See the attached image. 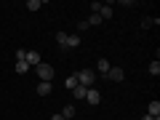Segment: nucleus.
<instances>
[{
  "label": "nucleus",
  "instance_id": "a211bd4d",
  "mask_svg": "<svg viewBox=\"0 0 160 120\" xmlns=\"http://www.w3.org/2000/svg\"><path fill=\"white\" fill-rule=\"evenodd\" d=\"M29 69H32V67H29L27 62H16V72H19V75H27Z\"/></svg>",
  "mask_w": 160,
  "mask_h": 120
},
{
  "label": "nucleus",
  "instance_id": "7ed1b4c3",
  "mask_svg": "<svg viewBox=\"0 0 160 120\" xmlns=\"http://www.w3.org/2000/svg\"><path fill=\"white\" fill-rule=\"evenodd\" d=\"M107 80H115V83H120V80H126V69L123 67H109V72L104 75Z\"/></svg>",
  "mask_w": 160,
  "mask_h": 120
},
{
  "label": "nucleus",
  "instance_id": "20e7f679",
  "mask_svg": "<svg viewBox=\"0 0 160 120\" xmlns=\"http://www.w3.org/2000/svg\"><path fill=\"white\" fill-rule=\"evenodd\" d=\"M86 102L91 104V107H96V104H102V93H99V91H93V88H88V93H86Z\"/></svg>",
  "mask_w": 160,
  "mask_h": 120
},
{
  "label": "nucleus",
  "instance_id": "2eb2a0df",
  "mask_svg": "<svg viewBox=\"0 0 160 120\" xmlns=\"http://www.w3.org/2000/svg\"><path fill=\"white\" fill-rule=\"evenodd\" d=\"M43 8V0H27V11H40Z\"/></svg>",
  "mask_w": 160,
  "mask_h": 120
},
{
  "label": "nucleus",
  "instance_id": "b1692460",
  "mask_svg": "<svg viewBox=\"0 0 160 120\" xmlns=\"http://www.w3.org/2000/svg\"><path fill=\"white\" fill-rule=\"evenodd\" d=\"M51 120H64V118H62V115H53V118H51Z\"/></svg>",
  "mask_w": 160,
  "mask_h": 120
},
{
  "label": "nucleus",
  "instance_id": "0eeeda50",
  "mask_svg": "<svg viewBox=\"0 0 160 120\" xmlns=\"http://www.w3.org/2000/svg\"><path fill=\"white\" fill-rule=\"evenodd\" d=\"M38 93H40V96H48V93H53V86L40 80V83H38Z\"/></svg>",
  "mask_w": 160,
  "mask_h": 120
},
{
  "label": "nucleus",
  "instance_id": "f03ea898",
  "mask_svg": "<svg viewBox=\"0 0 160 120\" xmlns=\"http://www.w3.org/2000/svg\"><path fill=\"white\" fill-rule=\"evenodd\" d=\"M35 72H38V78L43 80V83H51V80H53V67L46 64V62H40L38 67H35Z\"/></svg>",
  "mask_w": 160,
  "mask_h": 120
},
{
  "label": "nucleus",
  "instance_id": "1a4fd4ad",
  "mask_svg": "<svg viewBox=\"0 0 160 120\" xmlns=\"http://www.w3.org/2000/svg\"><path fill=\"white\" fill-rule=\"evenodd\" d=\"M78 46H80V35L78 32L67 35V48H78Z\"/></svg>",
  "mask_w": 160,
  "mask_h": 120
},
{
  "label": "nucleus",
  "instance_id": "9b49d317",
  "mask_svg": "<svg viewBox=\"0 0 160 120\" xmlns=\"http://www.w3.org/2000/svg\"><path fill=\"white\" fill-rule=\"evenodd\" d=\"M59 115H62L64 120H72V118H75V107H72V104H67V107H64V109H62Z\"/></svg>",
  "mask_w": 160,
  "mask_h": 120
},
{
  "label": "nucleus",
  "instance_id": "6ab92c4d",
  "mask_svg": "<svg viewBox=\"0 0 160 120\" xmlns=\"http://www.w3.org/2000/svg\"><path fill=\"white\" fill-rule=\"evenodd\" d=\"M152 24H160V22H158V19H149V16H144V19H142V27H144V29H149Z\"/></svg>",
  "mask_w": 160,
  "mask_h": 120
},
{
  "label": "nucleus",
  "instance_id": "6e6552de",
  "mask_svg": "<svg viewBox=\"0 0 160 120\" xmlns=\"http://www.w3.org/2000/svg\"><path fill=\"white\" fill-rule=\"evenodd\" d=\"M147 115H152V118H158V115H160V102H158V99H152V102H149Z\"/></svg>",
  "mask_w": 160,
  "mask_h": 120
},
{
  "label": "nucleus",
  "instance_id": "ddd939ff",
  "mask_svg": "<svg viewBox=\"0 0 160 120\" xmlns=\"http://www.w3.org/2000/svg\"><path fill=\"white\" fill-rule=\"evenodd\" d=\"M149 75H155V78L160 75V59H152L149 62Z\"/></svg>",
  "mask_w": 160,
  "mask_h": 120
},
{
  "label": "nucleus",
  "instance_id": "dca6fc26",
  "mask_svg": "<svg viewBox=\"0 0 160 120\" xmlns=\"http://www.w3.org/2000/svg\"><path fill=\"white\" fill-rule=\"evenodd\" d=\"M64 88H67V91H72V88H78V78H75V75H69V78L64 80Z\"/></svg>",
  "mask_w": 160,
  "mask_h": 120
},
{
  "label": "nucleus",
  "instance_id": "5701e85b",
  "mask_svg": "<svg viewBox=\"0 0 160 120\" xmlns=\"http://www.w3.org/2000/svg\"><path fill=\"white\" fill-rule=\"evenodd\" d=\"M142 120H160V118H152V115H144Z\"/></svg>",
  "mask_w": 160,
  "mask_h": 120
},
{
  "label": "nucleus",
  "instance_id": "4be33fe9",
  "mask_svg": "<svg viewBox=\"0 0 160 120\" xmlns=\"http://www.w3.org/2000/svg\"><path fill=\"white\" fill-rule=\"evenodd\" d=\"M86 29H91L86 22H80V24H78V35H80V32H86Z\"/></svg>",
  "mask_w": 160,
  "mask_h": 120
},
{
  "label": "nucleus",
  "instance_id": "9d476101",
  "mask_svg": "<svg viewBox=\"0 0 160 120\" xmlns=\"http://www.w3.org/2000/svg\"><path fill=\"white\" fill-rule=\"evenodd\" d=\"M56 46L62 51H67V32H56Z\"/></svg>",
  "mask_w": 160,
  "mask_h": 120
},
{
  "label": "nucleus",
  "instance_id": "f8f14e48",
  "mask_svg": "<svg viewBox=\"0 0 160 120\" xmlns=\"http://www.w3.org/2000/svg\"><path fill=\"white\" fill-rule=\"evenodd\" d=\"M69 93H72L75 99H86V93H88V88H83V86H78V88H72V91H69Z\"/></svg>",
  "mask_w": 160,
  "mask_h": 120
},
{
  "label": "nucleus",
  "instance_id": "aec40b11",
  "mask_svg": "<svg viewBox=\"0 0 160 120\" xmlns=\"http://www.w3.org/2000/svg\"><path fill=\"white\" fill-rule=\"evenodd\" d=\"M104 6V3H99V0H93V3H91V13H99V8H102Z\"/></svg>",
  "mask_w": 160,
  "mask_h": 120
},
{
  "label": "nucleus",
  "instance_id": "39448f33",
  "mask_svg": "<svg viewBox=\"0 0 160 120\" xmlns=\"http://www.w3.org/2000/svg\"><path fill=\"white\" fill-rule=\"evenodd\" d=\"M24 62H27L29 67H38L43 59H40V53H38V51H27V59H24Z\"/></svg>",
  "mask_w": 160,
  "mask_h": 120
},
{
  "label": "nucleus",
  "instance_id": "412c9836",
  "mask_svg": "<svg viewBox=\"0 0 160 120\" xmlns=\"http://www.w3.org/2000/svg\"><path fill=\"white\" fill-rule=\"evenodd\" d=\"M24 59H27V51H24V48H19V51H16V62H24Z\"/></svg>",
  "mask_w": 160,
  "mask_h": 120
},
{
  "label": "nucleus",
  "instance_id": "f257e3e1",
  "mask_svg": "<svg viewBox=\"0 0 160 120\" xmlns=\"http://www.w3.org/2000/svg\"><path fill=\"white\" fill-rule=\"evenodd\" d=\"M75 78H78V86H83V88H91L96 83V72H91V69H80Z\"/></svg>",
  "mask_w": 160,
  "mask_h": 120
},
{
  "label": "nucleus",
  "instance_id": "f3484780",
  "mask_svg": "<svg viewBox=\"0 0 160 120\" xmlns=\"http://www.w3.org/2000/svg\"><path fill=\"white\" fill-rule=\"evenodd\" d=\"M86 24L88 27H99V24H102V16H99V13H91V19H86Z\"/></svg>",
  "mask_w": 160,
  "mask_h": 120
},
{
  "label": "nucleus",
  "instance_id": "4468645a",
  "mask_svg": "<svg viewBox=\"0 0 160 120\" xmlns=\"http://www.w3.org/2000/svg\"><path fill=\"white\" fill-rule=\"evenodd\" d=\"M96 69H99L102 75H107V72H109V62H107V59H99V62H96Z\"/></svg>",
  "mask_w": 160,
  "mask_h": 120
},
{
  "label": "nucleus",
  "instance_id": "423d86ee",
  "mask_svg": "<svg viewBox=\"0 0 160 120\" xmlns=\"http://www.w3.org/2000/svg\"><path fill=\"white\" fill-rule=\"evenodd\" d=\"M99 16H102V22H107V19H112V3H104V6L99 8Z\"/></svg>",
  "mask_w": 160,
  "mask_h": 120
}]
</instances>
